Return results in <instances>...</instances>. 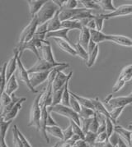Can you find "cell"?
Here are the masks:
<instances>
[{"mask_svg": "<svg viewBox=\"0 0 132 147\" xmlns=\"http://www.w3.org/2000/svg\"><path fill=\"white\" fill-rule=\"evenodd\" d=\"M60 9V7L57 6L54 3V1H50V0L46 1V3L42 7V9L36 15V18H37V22H38V26L48 22L50 20L54 18L56 12Z\"/></svg>", "mask_w": 132, "mask_h": 147, "instance_id": "cell-1", "label": "cell"}, {"mask_svg": "<svg viewBox=\"0 0 132 147\" xmlns=\"http://www.w3.org/2000/svg\"><path fill=\"white\" fill-rule=\"evenodd\" d=\"M42 96V92L37 95L31 105L30 111V118L28 127H35L38 131H41V118H42V107L40 105V99Z\"/></svg>", "mask_w": 132, "mask_h": 147, "instance_id": "cell-2", "label": "cell"}, {"mask_svg": "<svg viewBox=\"0 0 132 147\" xmlns=\"http://www.w3.org/2000/svg\"><path fill=\"white\" fill-rule=\"evenodd\" d=\"M49 113H56L61 116H64L65 118H69V120H73L78 125H81V120L78 113L73 111L70 107L63 105H51L48 107Z\"/></svg>", "mask_w": 132, "mask_h": 147, "instance_id": "cell-3", "label": "cell"}, {"mask_svg": "<svg viewBox=\"0 0 132 147\" xmlns=\"http://www.w3.org/2000/svg\"><path fill=\"white\" fill-rule=\"evenodd\" d=\"M37 27H38V22H37V18L35 17V18H31L29 24L22 30L21 35L19 36L18 45L26 44L30 41L31 40H32V38L36 34Z\"/></svg>", "mask_w": 132, "mask_h": 147, "instance_id": "cell-4", "label": "cell"}, {"mask_svg": "<svg viewBox=\"0 0 132 147\" xmlns=\"http://www.w3.org/2000/svg\"><path fill=\"white\" fill-rule=\"evenodd\" d=\"M105 103L107 105L108 109H112L116 108L125 107L132 104V96L128 94L126 96H120V97H115L113 98L112 94H109L108 98L105 99Z\"/></svg>", "mask_w": 132, "mask_h": 147, "instance_id": "cell-5", "label": "cell"}, {"mask_svg": "<svg viewBox=\"0 0 132 147\" xmlns=\"http://www.w3.org/2000/svg\"><path fill=\"white\" fill-rule=\"evenodd\" d=\"M131 80H132V64L128 65L125 67H123L116 82L113 86V92L116 93L120 91V90L123 88V86L126 85V83L130 82Z\"/></svg>", "mask_w": 132, "mask_h": 147, "instance_id": "cell-6", "label": "cell"}, {"mask_svg": "<svg viewBox=\"0 0 132 147\" xmlns=\"http://www.w3.org/2000/svg\"><path fill=\"white\" fill-rule=\"evenodd\" d=\"M18 75H19V78L22 82L25 83V85L27 86V87L29 89V90L33 92V93H37L38 90H36V89L34 88L30 82V74L28 72V70H27L25 68L24 65L22 63V60H21V56L19 55L18 59Z\"/></svg>", "mask_w": 132, "mask_h": 147, "instance_id": "cell-7", "label": "cell"}, {"mask_svg": "<svg viewBox=\"0 0 132 147\" xmlns=\"http://www.w3.org/2000/svg\"><path fill=\"white\" fill-rule=\"evenodd\" d=\"M65 63H49L47 61L44 60V59H38L35 64L32 67H31L28 70L29 74L33 73V72H41V71H50L53 69L54 67L57 66L63 65Z\"/></svg>", "mask_w": 132, "mask_h": 147, "instance_id": "cell-8", "label": "cell"}, {"mask_svg": "<svg viewBox=\"0 0 132 147\" xmlns=\"http://www.w3.org/2000/svg\"><path fill=\"white\" fill-rule=\"evenodd\" d=\"M53 102V84L48 83L47 86L42 91V96L40 99V105L46 106L47 108L52 105Z\"/></svg>", "mask_w": 132, "mask_h": 147, "instance_id": "cell-9", "label": "cell"}, {"mask_svg": "<svg viewBox=\"0 0 132 147\" xmlns=\"http://www.w3.org/2000/svg\"><path fill=\"white\" fill-rule=\"evenodd\" d=\"M132 15V4H125L116 7V11L113 12H109L107 14H103V17L106 20L116 17H122V16H129Z\"/></svg>", "mask_w": 132, "mask_h": 147, "instance_id": "cell-10", "label": "cell"}, {"mask_svg": "<svg viewBox=\"0 0 132 147\" xmlns=\"http://www.w3.org/2000/svg\"><path fill=\"white\" fill-rule=\"evenodd\" d=\"M50 71H41V72H33L30 74V82L31 86L36 88L39 85H41L46 81H48L49 75Z\"/></svg>", "mask_w": 132, "mask_h": 147, "instance_id": "cell-11", "label": "cell"}, {"mask_svg": "<svg viewBox=\"0 0 132 147\" xmlns=\"http://www.w3.org/2000/svg\"><path fill=\"white\" fill-rule=\"evenodd\" d=\"M20 55V52L16 48L13 52V56L8 61L7 66V82L10 79L12 75H14V72L16 69H18V59Z\"/></svg>", "mask_w": 132, "mask_h": 147, "instance_id": "cell-12", "label": "cell"}, {"mask_svg": "<svg viewBox=\"0 0 132 147\" xmlns=\"http://www.w3.org/2000/svg\"><path fill=\"white\" fill-rule=\"evenodd\" d=\"M42 59L47 61L49 63H56L58 62L55 61L54 58V54L52 52V48L51 45L48 40H44L42 43Z\"/></svg>", "mask_w": 132, "mask_h": 147, "instance_id": "cell-13", "label": "cell"}, {"mask_svg": "<svg viewBox=\"0 0 132 147\" xmlns=\"http://www.w3.org/2000/svg\"><path fill=\"white\" fill-rule=\"evenodd\" d=\"M72 74V71H70V72H69V74H67V75L65 74L63 71H60V72L57 74L56 77L54 78V82H53V91L58 90H60V89H61L62 87H64L65 85L66 82H67L69 78H71Z\"/></svg>", "mask_w": 132, "mask_h": 147, "instance_id": "cell-14", "label": "cell"}, {"mask_svg": "<svg viewBox=\"0 0 132 147\" xmlns=\"http://www.w3.org/2000/svg\"><path fill=\"white\" fill-rule=\"evenodd\" d=\"M108 41H112L126 47H132V39L126 35H108Z\"/></svg>", "mask_w": 132, "mask_h": 147, "instance_id": "cell-15", "label": "cell"}, {"mask_svg": "<svg viewBox=\"0 0 132 147\" xmlns=\"http://www.w3.org/2000/svg\"><path fill=\"white\" fill-rule=\"evenodd\" d=\"M115 132L120 136V137L130 147H132V131L126 129L125 127L116 125L115 127Z\"/></svg>", "mask_w": 132, "mask_h": 147, "instance_id": "cell-16", "label": "cell"}, {"mask_svg": "<svg viewBox=\"0 0 132 147\" xmlns=\"http://www.w3.org/2000/svg\"><path fill=\"white\" fill-rule=\"evenodd\" d=\"M26 101V98H21V100L18 101V103L14 105V107L12 108V109L9 111V112L6 113L4 116L1 117V119L6 121V122H8V121H12L14 118L17 117L18 112L20 111V109H22V104L23 102Z\"/></svg>", "mask_w": 132, "mask_h": 147, "instance_id": "cell-17", "label": "cell"}, {"mask_svg": "<svg viewBox=\"0 0 132 147\" xmlns=\"http://www.w3.org/2000/svg\"><path fill=\"white\" fill-rule=\"evenodd\" d=\"M70 31V30L65 29V28H61L60 30H54V31H50L46 34V38H53V39H61L64 40L65 41L69 42V44H71V41L68 36L69 32Z\"/></svg>", "mask_w": 132, "mask_h": 147, "instance_id": "cell-18", "label": "cell"}, {"mask_svg": "<svg viewBox=\"0 0 132 147\" xmlns=\"http://www.w3.org/2000/svg\"><path fill=\"white\" fill-rule=\"evenodd\" d=\"M46 3V0H29L27 1V4L29 7V11L31 18H35L36 15Z\"/></svg>", "mask_w": 132, "mask_h": 147, "instance_id": "cell-19", "label": "cell"}, {"mask_svg": "<svg viewBox=\"0 0 132 147\" xmlns=\"http://www.w3.org/2000/svg\"><path fill=\"white\" fill-rule=\"evenodd\" d=\"M92 102L94 107V111L98 114H101L106 118H110V113L108 111V108L104 105V104L102 101H100L99 99L97 97L95 99H92Z\"/></svg>", "mask_w": 132, "mask_h": 147, "instance_id": "cell-20", "label": "cell"}, {"mask_svg": "<svg viewBox=\"0 0 132 147\" xmlns=\"http://www.w3.org/2000/svg\"><path fill=\"white\" fill-rule=\"evenodd\" d=\"M91 40L90 30L88 27L84 26L83 29L80 30V34L78 36V44H80L85 49H88V44Z\"/></svg>", "mask_w": 132, "mask_h": 147, "instance_id": "cell-21", "label": "cell"}, {"mask_svg": "<svg viewBox=\"0 0 132 147\" xmlns=\"http://www.w3.org/2000/svg\"><path fill=\"white\" fill-rule=\"evenodd\" d=\"M54 42L56 43V45L59 47L66 53H68L69 54L72 55V56H77V53L74 48H73L71 46V44H69V42L65 41L64 40L61 39H54Z\"/></svg>", "mask_w": 132, "mask_h": 147, "instance_id": "cell-22", "label": "cell"}, {"mask_svg": "<svg viewBox=\"0 0 132 147\" xmlns=\"http://www.w3.org/2000/svg\"><path fill=\"white\" fill-rule=\"evenodd\" d=\"M90 33L91 40L97 45L102 42L108 41V35L104 34L102 31H99L97 30H90Z\"/></svg>", "mask_w": 132, "mask_h": 147, "instance_id": "cell-23", "label": "cell"}, {"mask_svg": "<svg viewBox=\"0 0 132 147\" xmlns=\"http://www.w3.org/2000/svg\"><path fill=\"white\" fill-rule=\"evenodd\" d=\"M60 10L56 12L54 18L48 22V32L54 31V30H60L62 28V26H61L62 22L60 19Z\"/></svg>", "mask_w": 132, "mask_h": 147, "instance_id": "cell-24", "label": "cell"}, {"mask_svg": "<svg viewBox=\"0 0 132 147\" xmlns=\"http://www.w3.org/2000/svg\"><path fill=\"white\" fill-rule=\"evenodd\" d=\"M18 89V83L17 81V77L15 75H12V77H10V79L7 82L6 86H5V90L4 91L7 94L9 95H12L14 94V92Z\"/></svg>", "mask_w": 132, "mask_h": 147, "instance_id": "cell-25", "label": "cell"}, {"mask_svg": "<svg viewBox=\"0 0 132 147\" xmlns=\"http://www.w3.org/2000/svg\"><path fill=\"white\" fill-rule=\"evenodd\" d=\"M62 28L69 30H81L83 29V25L81 23L80 21H77V20H66L62 22L61 24Z\"/></svg>", "mask_w": 132, "mask_h": 147, "instance_id": "cell-26", "label": "cell"}, {"mask_svg": "<svg viewBox=\"0 0 132 147\" xmlns=\"http://www.w3.org/2000/svg\"><path fill=\"white\" fill-rule=\"evenodd\" d=\"M46 132L48 135L56 137L61 141H64V133L63 130L60 126H53V127H46Z\"/></svg>", "mask_w": 132, "mask_h": 147, "instance_id": "cell-27", "label": "cell"}, {"mask_svg": "<svg viewBox=\"0 0 132 147\" xmlns=\"http://www.w3.org/2000/svg\"><path fill=\"white\" fill-rule=\"evenodd\" d=\"M70 94L73 95L76 100H78V103L81 105L82 107H85V108H88L91 109H93L94 110V107L93 105V102H92V99H88V98H86V97H83V96H79L77 94L73 93V91L70 90Z\"/></svg>", "mask_w": 132, "mask_h": 147, "instance_id": "cell-28", "label": "cell"}, {"mask_svg": "<svg viewBox=\"0 0 132 147\" xmlns=\"http://www.w3.org/2000/svg\"><path fill=\"white\" fill-rule=\"evenodd\" d=\"M96 2L98 4V6L100 7L101 10H103V11L113 12L116 9V7H115L113 5L112 0H97Z\"/></svg>", "mask_w": 132, "mask_h": 147, "instance_id": "cell-29", "label": "cell"}, {"mask_svg": "<svg viewBox=\"0 0 132 147\" xmlns=\"http://www.w3.org/2000/svg\"><path fill=\"white\" fill-rule=\"evenodd\" d=\"M70 78L66 82L65 85V90H64V94L62 97V101H61V105H63L70 107V90H69V82Z\"/></svg>", "mask_w": 132, "mask_h": 147, "instance_id": "cell-30", "label": "cell"}, {"mask_svg": "<svg viewBox=\"0 0 132 147\" xmlns=\"http://www.w3.org/2000/svg\"><path fill=\"white\" fill-rule=\"evenodd\" d=\"M74 49H75V50H76V53H77V56H78L79 58L81 59H83L84 60L85 62H87L88 61V50H86V49L84 48L80 44H75L74 45Z\"/></svg>", "mask_w": 132, "mask_h": 147, "instance_id": "cell-31", "label": "cell"}, {"mask_svg": "<svg viewBox=\"0 0 132 147\" xmlns=\"http://www.w3.org/2000/svg\"><path fill=\"white\" fill-rule=\"evenodd\" d=\"M79 3L83 4L84 8L88 10H101L100 7L97 3L96 1L94 0H80Z\"/></svg>", "mask_w": 132, "mask_h": 147, "instance_id": "cell-32", "label": "cell"}, {"mask_svg": "<svg viewBox=\"0 0 132 147\" xmlns=\"http://www.w3.org/2000/svg\"><path fill=\"white\" fill-rule=\"evenodd\" d=\"M98 52H99V47H98V45H97V47L95 48V49H94L90 54H88V55H89V56H88V61L86 62V66H87V67L90 68V67H92L93 65L95 64L96 60L97 59Z\"/></svg>", "mask_w": 132, "mask_h": 147, "instance_id": "cell-33", "label": "cell"}, {"mask_svg": "<svg viewBox=\"0 0 132 147\" xmlns=\"http://www.w3.org/2000/svg\"><path fill=\"white\" fill-rule=\"evenodd\" d=\"M12 102L8 105H7L6 107H3V108H2V111H1V117H3V116H4L6 113L9 112L11 109H12V108L14 107V105L18 103L19 100H21V98H17L16 97V95L15 94H12Z\"/></svg>", "mask_w": 132, "mask_h": 147, "instance_id": "cell-34", "label": "cell"}, {"mask_svg": "<svg viewBox=\"0 0 132 147\" xmlns=\"http://www.w3.org/2000/svg\"><path fill=\"white\" fill-rule=\"evenodd\" d=\"M69 123H70V125L72 126L73 134H74V135L78 136V137H79L81 140H84L85 134H84V131H83V130H82V128H81V126L76 123L75 122H73V120H69Z\"/></svg>", "mask_w": 132, "mask_h": 147, "instance_id": "cell-35", "label": "cell"}, {"mask_svg": "<svg viewBox=\"0 0 132 147\" xmlns=\"http://www.w3.org/2000/svg\"><path fill=\"white\" fill-rule=\"evenodd\" d=\"M12 123V121L6 122V121L1 119V123H0V135H1V138L0 139H6L7 131V130H8Z\"/></svg>", "mask_w": 132, "mask_h": 147, "instance_id": "cell-36", "label": "cell"}, {"mask_svg": "<svg viewBox=\"0 0 132 147\" xmlns=\"http://www.w3.org/2000/svg\"><path fill=\"white\" fill-rule=\"evenodd\" d=\"M124 109H125V107H120V108H116V109L108 110L109 113H110V118L115 123H116V121L120 116V114L124 111Z\"/></svg>", "mask_w": 132, "mask_h": 147, "instance_id": "cell-37", "label": "cell"}, {"mask_svg": "<svg viewBox=\"0 0 132 147\" xmlns=\"http://www.w3.org/2000/svg\"><path fill=\"white\" fill-rule=\"evenodd\" d=\"M97 135V133H94L92 131H88L85 134V137H84V141L86 142V144L88 145V147H92L95 143H96Z\"/></svg>", "mask_w": 132, "mask_h": 147, "instance_id": "cell-38", "label": "cell"}, {"mask_svg": "<svg viewBox=\"0 0 132 147\" xmlns=\"http://www.w3.org/2000/svg\"><path fill=\"white\" fill-rule=\"evenodd\" d=\"M7 63H4L1 70V93L4 91L7 84Z\"/></svg>", "mask_w": 132, "mask_h": 147, "instance_id": "cell-39", "label": "cell"}, {"mask_svg": "<svg viewBox=\"0 0 132 147\" xmlns=\"http://www.w3.org/2000/svg\"><path fill=\"white\" fill-rule=\"evenodd\" d=\"M64 90H65V86L60 89V90H58L53 91V102H52V105H56L61 104L62 97H63V94H64Z\"/></svg>", "mask_w": 132, "mask_h": 147, "instance_id": "cell-40", "label": "cell"}, {"mask_svg": "<svg viewBox=\"0 0 132 147\" xmlns=\"http://www.w3.org/2000/svg\"><path fill=\"white\" fill-rule=\"evenodd\" d=\"M95 111L93 109H91L88 108H85L82 107L81 111L78 113L80 118H93V116L95 115Z\"/></svg>", "mask_w": 132, "mask_h": 147, "instance_id": "cell-41", "label": "cell"}, {"mask_svg": "<svg viewBox=\"0 0 132 147\" xmlns=\"http://www.w3.org/2000/svg\"><path fill=\"white\" fill-rule=\"evenodd\" d=\"M115 123L110 118H106V126H107V134H108V140H110L111 136L115 132Z\"/></svg>", "mask_w": 132, "mask_h": 147, "instance_id": "cell-42", "label": "cell"}, {"mask_svg": "<svg viewBox=\"0 0 132 147\" xmlns=\"http://www.w3.org/2000/svg\"><path fill=\"white\" fill-rule=\"evenodd\" d=\"M94 22L96 24V30L102 31L103 29V25H104V21L106 20L105 18L103 17V14H97L95 15L94 17Z\"/></svg>", "mask_w": 132, "mask_h": 147, "instance_id": "cell-43", "label": "cell"}, {"mask_svg": "<svg viewBox=\"0 0 132 147\" xmlns=\"http://www.w3.org/2000/svg\"><path fill=\"white\" fill-rule=\"evenodd\" d=\"M13 136H12V139H13V144H14V147H23L22 146V141L19 137V136L18 134V127L17 125H14L13 126Z\"/></svg>", "mask_w": 132, "mask_h": 147, "instance_id": "cell-44", "label": "cell"}, {"mask_svg": "<svg viewBox=\"0 0 132 147\" xmlns=\"http://www.w3.org/2000/svg\"><path fill=\"white\" fill-rule=\"evenodd\" d=\"M99 125H100V122H99V119H98V116H97V113H95V115L93 118V121H92V123L90 124L89 131H92V132H94V133H97Z\"/></svg>", "mask_w": 132, "mask_h": 147, "instance_id": "cell-45", "label": "cell"}, {"mask_svg": "<svg viewBox=\"0 0 132 147\" xmlns=\"http://www.w3.org/2000/svg\"><path fill=\"white\" fill-rule=\"evenodd\" d=\"M81 120V128L83 130L84 134H86L88 131H89V127H90V124L93 121L92 118H80Z\"/></svg>", "mask_w": 132, "mask_h": 147, "instance_id": "cell-46", "label": "cell"}, {"mask_svg": "<svg viewBox=\"0 0 132 147\" xmlns=\"http://www.w3.org/2000/svg\"><path fill=\"white\" fill-rule=\"evenodd\" d=\"M12 96L7 94L5 91H3V92L1 93V106H2V108L8 105L12 102Z\"/></svg>", "mask_w": 132, "mask_h": 147, "instance_id": "cell-47", "label": "cell"}, {"mask_svg": "<svg viewBox=\"0 0 132 147\" xmlns=\"http://www.w3.org/2000/svg\"><path fill=\"white\" fill-rule=\"evenodd\" d=\"M70 108L77 113H79L81 111V109H82V106L78 103V100L71 94H70Z\"/></svg>", "mask_w": 132, "mask_h": 147, "instance_id": "cell-48", "label": "cell"}, {"mask_svg": "<svg viewBox=\"0 0 132 147\" xmlns=\"http://www.w3.org/2000/svg\"><path fill=\"white\" fill-rule=\"evenodd\" d=\"M78 140H80V138L78 137V136L76 135H73L69 139V140H68V141H63L62 142V144L60 145V146L59 147H72Z\"/></svg>", "mask_w": 132, "mask_h": 147, "instance_id": "cell-49", "label": "cell"}, {"mask_svg": "<svg viewBox=\"0 0 132 147\" xmlns=\"http://www.w3.org/2000/svg\"><path fill=\"white\" fill-rule=\"evenodd\" d=\"M79 1L77 0H65V3L62 8L65 9H75L77 8Z\"/></svg>", "mask_w": 132, "mask_h": 147, "instance_id": "cell-50", "label": "cell"}, {"mask_svg": "<svg viewBox=\"0 0 132 147\" xmlns=\"http://www.w3.org/2000/svg\"><path fill=\"white\" fill-rule=\"evenodd\" d=\"M63 133H64V141H63L69 140L74 135V134H73V131L72 126L69 124V126L67 128H65V130H63Z\"/></svg>", "mask_w": 132, "mask_h": 147, "instance_id": "cell-51", "label": "cell"}, {"mask_svg": "<svg viewBox=\"0 0 132 147\" xmlns=\"http://www.w3.org/2000/svg\"><path fill=\"white\" fill-rule=\"evenodd\" d=\"M108 140V134L107 131H104L102 133H97V135L96 143H104L105 141H107Z\"/></svg>", "mask_w": 132, "mask_h": 147, "instance_id": "cell-52", "label": "cell"}, {"mask_svg": "<svg viewBox=\"0 0 132 147\" xmlns=\"http://www.w3.org/2000/svg\"><path fill=\"white\" fill-rule=\"evenodd\" d=\"M18 134L19 136V137H20V139H21V141H22V146L23 147H32L31 146V144L29 143V141L24 136V135L20 131V130L18 128Z\"/></svg>", "mask_w": 132, "mask_h": 147, "instance_id": "cell-53", "label": "cell"}, {"mask_svg": "<svg viewBox=\"0 0 132 147\" xmlns=\"http://www.w3.org/2000/svg\"><path fill=\"white\" fill-rule=\"evenodd\" d=\"M53 126H59V125L56 123L54 118L51 117L50 113H49L48 118H47V127H53Z\"/></svg>", "mask_w": 132, "mask_h": 147, "instance_id": "cell-54", "label": "cell"}, {"mask_svg": "<svg viewBox=\"0 0 132 147\" xmlns=\"http://www.w3.org/2000/svg\"><path fill=\"white\" fill-rule=\"evenodd\" d=\"M97 44H95L94 42L92 40H90V42H89V44H88V54H90L94 49H95V48L97 47Z\"/></svg>", "mask_w": 132, "mask_h": 147, "instance_id": "cell-55", "label": "cell"}, {"mask_svg": "<svg viewBox=\"0 0 132 147\" xmlns=\"http://www.w3.org/2000/svg\"><path fill=\"white\" fill-rule=\"evenodd\" d=\"M116 147H130L127 144H126L125 141H123L120 137H118L117 138V143L116 145Z\"/></svg>", "mask_w": 132, "mask_h": 147, "instance_id": "cell-56", "label": "cell"}, {"mask_svg": "<svg viewBox=\"0 0 132 147\" xmlns=\"http://www.w3.org/2000/svg\"><path fill=\"white\" fill-rule=\"evenodd\" d=\"M1 140V145L0 147H8L6 143V139H0Z\"/></svg>", "mask_w": 132, "mask_h": 147, "instance_id": "cell-57", "label": "cell"}, {"mask_svg": "<svg viewBox=\"0 0 132 147\" xmlns=\"http://www.w3.org/2000/svg\"><path fill=\"white\" fill-rule=\"evenodd\" d=\"M60 146V142H58V143H56L55 145H54V146H52V147H59Z\"/></svg>", "mask_w": 132, "mask_h": 147, "instance_id": "cell-58", "label": "cell"}, {"mask_svg": "<svg viewBox=\"0 0 132 147\" xmlns=\"http://www.w3.org/2000/svg\"><path fill=\"white\" fill-rule=\"evenodd\" d=\"M130 95H131V96H132V91H131V94H130Z\"/></svg>", "mask_w": 132, "mask_h": 147, "instance_id": "cell-59", "label": "cell"}]
</instances>
